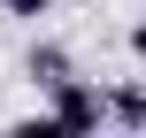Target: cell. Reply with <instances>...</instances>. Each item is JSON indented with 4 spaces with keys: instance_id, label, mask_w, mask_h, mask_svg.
Returning a JSON list of instances; mask_svg holds the SVG:
<instances>
[{
    "instance_id": "4",
    "label": "cell",
    "mask_w": 146,
    "mask_h": 138,
    "mask_svg": "<svg viewBox=\"0 0 146 138\" xmlns=\"http://www.w3.org/2000/svg\"><path fill=\"white\" fill-rule=\"evenodd\" d=\"M46 8H54V0H0V15H23V23H38Z\"/></svg>"
},
{
    "instance_id": "3",
    "label": "cell",
    "mask_w": 146,
    "mask_h": 138,
    "mask_svg": "<svg viewBox=\"0 0 146 138\" xmlns=\"http://www.w3.org/2000/svg\"><path fill=\"white\" fill-rule=\"evenodd\" d=\"M31 77H38V85L69 77V54H62V46H31Z\"/></svg>"
},
{
    "instance_id": "6",
    "label": "cell",
    "mask_w": 146,
    "mask_h": 138,
    "mask_svg": "<svg viewBox=\"0 0 146 138\" xmlns=\"http://www.w3.org/2000/svg\"><path fill=\"white\" fill-rule=\"evenodd\" d=\"M0 23H8V15H0Z\"/></svg>"
},
{
    "instance_id": "2",
    "label": "cell",
    "mask_w": 146,
    "mask_h": 138,
    "mask_svg": "<svg viewBox=\"0 0 146 138\" xmlns=\"http://www.w3.org/2000/svg\"><path fill=\"white\" fill-rule=\"evenodd\" d=\"M100 123L146 131V92H139V85H115V92H100Z\"/></svg>"
},
{
    "instance_id": "5",
    "label": "cell",
    "mask_w": 146,
    "mask_h": 138,
    "mask_svg": "<svg viewBox=\"0 0 146 138\" xmlns=\"http://www.w3.org/2000/svg\"><path fill=\"white\" fill-rule=\"evenodd\" d=\"M123 46H131V61H139V69H146V15H139V23H131V38H123Z\"/></svg>"
},
{
    "instance_id": "1",
    "label": "cell",
    "mask_w": 146,
    "mask_h": 138,
    "mask_svg": "<svg viewBox=\"0 0 146 138\" xmlns=\"http://www.w3.org/2000/svg\"><path fill=\"white\" fill-rule=\"evenodd\" d=\"M46 92H54V100H46V123H54V131H100V85L54 77Z\"/></svg>"
}]
</instances>
